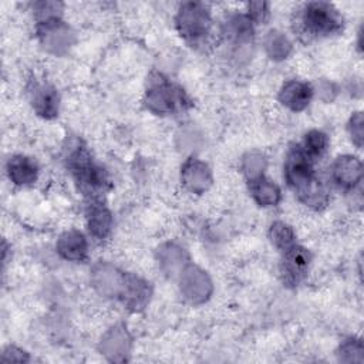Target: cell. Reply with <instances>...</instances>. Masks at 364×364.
<instances>
[{
    "mask_svg": "<svg viewBox=\"0 0 364 364\" xmlns=\"http://www.w3.org/2000/svg\"><path fill=\"white\" fill-rule=\"evenodd\" d=\"M250 183V193L260 206H274L280 202L282 193L279 186L270 179L260 176Z\"/></svg>",
    "mask_w": 364,
    "mask_h": 364,
    "instance_id": "20",
    "label": "cell"
},
{
    "mask_svg": "<svg viewBox=\"0 0 364 364\" xmlns=\"http://www.w3.org/2000/svg\"><path fill=\"white\" fill-rule=\"evenodd\" d=\"M175 23L182 38L191 44L202 43L212 28V18L208 7L198 1L182 3Z\"/></svg>",
    "mask_w": 364,
    "mask_h": 364,
    "instance_id": "4",
    "label": "cell"
},
{
    "mask_svg": "<svg viewBox=\"0 0 364 364\" xmlns=\"http://www.w3.org/2000/svg\"><path fill=\"white\" fill-rule=\"evenodd\" d=\"M348 132H350L353 144L357 148H361L363 139H364V118H363L361 111H357L351 115V118L348 121Z\"/></svg>",
    "mask_w": 364,
    "mask_h": 364,
    "instance_id": "28",
    "label": "cell"
},
{
    "mask_svg": "<svg viewBox=\"0 0 364 364\" xmlns=\"http://www.w3.org/2000/svg\"><path fill=\"white\" fill-rule=\"evenodd\" d=\"M181 181L182 185L192 193L200 195L205 193L212 182V172L210 168L200 159L191 156L186 159L181 168Z\"/></svg>",
    "mask_w": 364,
    "mask_h": 364,
    "instance_id": "9",
    "label": "cell"
},
{
    "mask_svg": "<svg viewBox=\"0 0 364 364\" xmlns=\"http://www.w3.org/2000/svg\"><path fill=\"white\" fill-rule=\"evenodd\" d=\"M338 360L343 363H363L364 348L363 341L355 337L344 340L338 348Z\"/></svg>",
    "mask_w": 364,
    "mask_h": 364,
    "instance_id": "25",
    "label": "cell"
},
{
    "mask_svg": "<svg viewBox=\"0 0 364 364\" xmlns=\"http://www.w3.org/2000/svg\"><path fill=\"white\" fill-rule=\"evenodd\" d=\"M229 34L237 44L247 43L253 36V26L247 16L236 14L229 20Z\"/></svg>",
    "mask_w": 364,
    "mask_h": 364,
    "instance_id": "24",
    "label": "cell"
},
{
    "mask_svg": "<svg viewBox=\"0 0 364 364\" xmlns=\"http://www.w3.org/2000/svg\"><path fill=\"white\" fill-rule=\"evenodd\" d=\"M269 236H270L272 243L277 249H280L282 252L294 245V232H293V229L282 220H277V222L272 223L270 230H269Z\"/></svg>",
    "mask_w": 364,
    "mask_h": 364,
    "instance_id": "23",
    "label": "cell"
},
{
    "mask_svg": "<svg viewBox=\"0 0 364 364\" xmlns=\"http://www.w3.org/2000/svg\"><path fill=\"white\" fill-rule=\"evenodd\" d=\"M247 17L252 23H263L269 16V4L264 1L249 3Z\"/></svg>",
    "mask_w": 364,
    "mask_h": 364,
    "instance_id": "29",
    "label": "cell"
},
{
    "mask_svg": "<svg viewBox=\"0 0 364 364\" xmlns=\"http://www.w3.org/2000/svg\"><path fill=\"white\" fill-rule=\"evenodd\" d=\"M179 289L189 303L202 304L210 297L213 284L205 270L195 264H188L179 274Z\"/></svg>",
    "mask_w": 364,
    "mask_h": 364,
    "instance_id": "7",
    "label": "cell"
},
{
    "mask_svg": "<svg viewBox=\"0 0 364 364\" xmlns=\"http://www.w3.org/2000/svg\"><path fill=\"white\" fill-rule=\"evenodd\" d=\"M118 297L121 299L125 307L134 311H139L149 301V297H151L149 283L132 273H125L122 289Z\"/></svg>",
    "mask_w": 364,
    "mask_h": 364,
    "instance_id": "12",
    "label": "cell"
},
{
    "mask_svg": "<svg viewBox=\"0 0 364 364\" xmlns=\"http://www.w3.org/2000/svg\"><path fill=\"white\" fill-rule=\"evenodd\" d=\"M331 178L344 191L354 189L363 178V164L354 155H340L331 166Z\"/></svg>",
    "mask_w": 364,
    "mask_h": 364,
    "instance_id": "11",
    "label": "cell"
},
{
    "mask_svg": "<svg viewBox=\"0 0 364 364\" xmlns=\"http://www.w3.org/2000/svg\"><path fill=\"white\" fill-rule=\"evenodd\" d=\"M100 350L111 361H125L131 350V337L125 327L114 326L101 338Z\"/></svg>",
    "mask_w": 364,
    "mask_h": 364,
    "instance_id": "14",
    "label": "cell"
},
{
    "mask_svg": "<svg viewBox=\"0 0 364 364\" xmlns=\"http://www.w3.org/2000/svg\"><path fill=\"white\" fill-rule=\"evenodd\" d=\"M284 178L294 195L307 206L321 209L328 203V191L316 176L310 156L301 146H293L284 161Z\"/></svg>",
    "mask_w": 364,
    "mask_h": 364,
    "instance_id": "1",
    "label": "cell"
},
{
    "mask_svg": "<svg viewBox=\"0 0 364 364\" xmlns=\"http://www.w3.org/2000/svg\"><path fill=\"white\" fill-rule=\"evenodd\" d=\"M343 18L338 10L326 1L307 3L300 14V31L309 37L330 36L340 31Z\"/></svg>",
    "mask_w": 364,
    "mask_h": 364,
    "instance_id": "2",
    "label": "cell"
},
{
    "mask_svg": "<svg viewBox=\"0 0 364 364\" xmlns=\"http://www.w3.org/2000/svg\"><path fill=\"white\" fill-rule=\"evenodd\" d=\"M158 263L161 270L169 276L175 277L182 273V270L189 264V256L181 246L175 243H165L158 249Z\"/></svg>",
    "mask_w": 364,
    "mask_h": 364,
    "instance_id": "16",
    "label": "cell"
},
{
    "mask_svg": "<svg viewBox=\"0 0 364 364\" xmlns=\"http://www.w3.org/2000/svg\"><path fill=\"white\" fill-rule=\"evenodd\" d=\"M311 262V255L306 247L293 245L283 250L282 259V276L283 282L289 286H296L306 276Z\"/></svg>",
    "mask_w": 364,
    "mask_h": 364,
    "instance_id": "8",
    "label": "cell"
},
{
    "mask_svg": "<svg viewBox=\"0 0 364 364\" xmlns=\"http://www.w3.org/2000/svg\"><path fill=\"white\" fill-rule=\"evenodd\" d=\"M266 165H267L266 156L262 152H257V151L247 152L243 156V161H242V169H243V173H245V176L247 178L249 182L263 176Z\"/></svg>",
    "mask_w": 364,
    "mask_h": 364,
    "instance_id": "22",
    "label": "cell"
},
{
    "mask_svg": "<svg viewBox=\"0 0 364 364\" xmlns=\"http://www.w3.org/2000/svg\"><path fill=\"white\" fill-rule=\"evenodd\" d=\"M313 92L314 91L310 84L299 80H289L282 85L279 91V100L289 109L299 112L309 107Z\"/></svg>",
    "mask_w": 364,
    "mask_h": 364,
    "instance_id": "15",
    "label": "cell"
},
{
    "mask_svg": "<svg viewBox=\"0 0 364 364\" xmlns=\"http://www.w3.org/2000/svg\"><path fill=\"white\" fill-rule=\"evenodd\" d=\"M58 255L70 262H81L87 257L88 243L85 236L80 230L64 232L57 240Z\"/></svg>",
    "mask_w": 364,
    "mask_h": 364,
    "instance_id": "17",
    "label": "cell"
},
{
    "mask_svg": "<svg viewBox=\"0 0 364 364\" xmlns=\"http://www.w3.org/2000/svg\"><path fill=\"white\" fill-rule=\"evenodd\" d=\"M68 168L84 195L97 196L107 186V176L85 148L77 146L68 156Z\"/></svg>",
    "mask_w": 364,
    "mask_h": 364,
    "instance_id": "3",
    "label": "cell"
},
{
    "mask_svg": "<svg viewBox=\"0 0 364 364\" xmlns=\"http://www.w3.org/2000/svg\"><path fill=\"white\" fill-rule=\"evenodd\" d=\"M10 181L16 185H30L37 179L38 166L34 159L26 155H14L7 161L6 165Z\"/></svg>",
    "mask_w": 364,
    "mask_h": 364,
    "instance_id": "18",
    "label": "cell"
},
{
    "mask_svg": "<svg viewBox=\"0 0 364 364\" xmlns=\"http://www.w3.org/2000/svg\"><path fill=\"white\" fill-rule=\"evenodd\" d=\"M317 88H318V95H320V98L323 101H331L336 97V94H337L336 85L333 82L327 81V80L320 81Z\"/></svg>",
    "mask_w": 364,
    "mask_h": 364,
    "instance_id": "31",
    "label": "cell"
},
{
    "mask_svg": "<svg viewBox=\"0 0 364 364\" xmlns=\"http://www.w3.org/2000/svg\"><path fill=\"white\" fill-rule=\"evenodd\" d=\"M37 36L46 51L63 55L74 43V33L60 17L37 23Z\"/></svg>",
    "mask_w": 364,
    "mask_h": 364,
    "instance_id": "6",
    "label": "cell"
},
{
    "mask_svg": "<svg viewBox=\"0 0 364 364\" xmlns=\"http://www.w3.org/2000/svg\"><path fill=\"white\" fill-rule=\"evenodd\" d=\"M87 223L91 235L97 239H105L112 228V215L101 202H92L88 206Z\"/></svg>",
    "mask_w": 364,
    "mask_h": 364,
    "instance_id": "19",
    "label": "cell"
},
{
    "mask_svg": "<svg viewBox=\"0 0 364 364\" xmlns=\"http://www.w3.org/2000/svg\"><path fill=\"white\" fill-rule=\"evenodd\" d=\"M63 4L57 1H38L34 4V14L38 21L60 17Z\"/></svg>",
    "mask_w": 364,
    "mask_h": 364,
    "instance_id": "27",
    "label": "cell"
},
{
    "mask_svg": "<svg viewBox=\"0 0 364 364\" xmlns=\"http://www.w3.org/2000/svg\"><path fill=\"white\" fill-rule=\"evenodd\" d=\"M145 104L151 112L165 115L173 112L183 104V95L181 90L175 88L165 78L158 77L149 81L145 92Z\"/></svg>",
    "mask_w": 364,
    "mask_h": 364,
    "instance_id": "5",
    "label": "cell"
},
{
    "mask_svg": "<svg viewBox=\"0 0 364 364\" xmlns=\"http://www.w3.org/2000/svg\"><path fill=\"white\" fill-rule=\"evenodd\" d=\"M30 94V101L37 112V115L50 119L54 118L58 114L60 108V95L57 90L44 82H34L28 91Z\"/></svg>",
    "mask_w": 364,
    "mask_h": 364,
    "instance_id": "13",
    "label": "cell"
},
{
    "mask_svg": "<svg viewBox=\"0 0 364 364\" xmlns=\"http://www.w3.org/2000/svg\"><path fill=\"white\" fill-rule=\"evenodd\" d=\"M264 48L267 55L274 61H282L291 53V43L279 30H270L264 38Z\"/></svg>",
    "mask_w": 364,
    "mask_h": 364,
    "instance_id": "21",
    "label": "cell"
},
{
    "mask_svg": "<svg viewBox=\"0 0 364 364\" xmlns=\"http://www.w3.org/2000/svg\"><path fill=\"white\" fill-rule=\"evenodd\" d=\"M1 360L4 361H18V363H23V361H28V355L26 351L14 347V346H10L7 347L4 351H3V355H1Z\"/></svg>",
    "mask_w": 364,
    "mask_h": 364,
    "instance_id": "30",
    "label": "cell"
},
{
    "mask_svg": "<svg viewBox=\"0 0 364 364\" xmlns=\"http://www.w3.org/2000/svg\"><path fill=\"white\" fill-rule=\"evenodd\" d=\"M125 273L109 263H98L91 270V284L104 297H118Z\"/></svg>",
    "mask_w": 364,
    "mask_h": 364,
    "instance_id": "10",
    "label": "cell"
},
{
    "mask_svg": "<svg viewBox=\"0 0 364 364\" xmlns=\"http://www.w3.org/2000/svg\"><path fill=\"white\" fill-rule=\"evenodd\" d=\"M328 145V138L324 132L318 131V129H311L310 132L306 134L304 141H303V151L310 156H320Z\"/></svg>",
    "mask_w": 364,
    "mask_h": 364,
    "instance_id": "26",
    "label": "cell"
}]
</instances>
